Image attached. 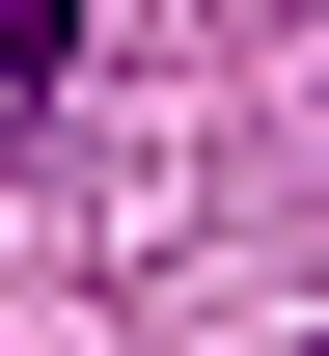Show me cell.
I'll return each instance as SVG.
<instances>
[{"label":"cell","mask_w":329,"mask_h":356,"mask_svg":"<svg viewBox=\"0 0 329 356\" xmlns=\"http://www.w3.org/2000/svg\"><path fill=\"white\" fill-rule=\"evenodd\" d=\"M55 55H83V0H0V110H28V83H55Z\"/></svg>","instance_id":"obj_1"}]
</instances>
